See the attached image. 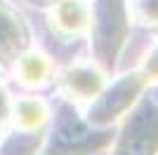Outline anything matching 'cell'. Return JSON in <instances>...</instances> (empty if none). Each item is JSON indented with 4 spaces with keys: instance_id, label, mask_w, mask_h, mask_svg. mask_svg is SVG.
I'll use <instances>...</instances> for the list:
<instances>
[{
    "instance_id": "cell-1",
    "label": "cell",
    "mask_w": 158,
    "mask_h": 155,
    "mask_svg": "<svg viewBox=\"0 0 158 155\" xmlns=\"http://www.w3.org/2000/svg\"><path fill=\"white\" fill-rule=\"evenodd\" d=\"M158 150V113L149 106L135 113L123 139L116 146V155H153Z\"/></svg>"
},
{
    "instance_id": "cell-2",
    "label": "cell",
    "mask_w": 158,
    "mask_h": 155,
    "mask_svg": "<svg viewBox=\"0 0 158 155\" xmlns=\"http://www.w3.org/2000/svg\"><path fill=\"white\" fill-rule=\"evenodd\" d=\"M90 12L92 7L85 0H59L50 10L52 28L61 35H83L90 28Z\"/></svg>"
},
{
    "instance_id": "cell-3",
    "label": "cell",
    "mask_w": 158,
    "mask_h": 155,
    "mask_svg": "<svg viewBox=\"0 0 158 155\" xmlns=\"http://www.w3.org/2000/svg\"><path fill=\"white\" fill-rule=\"evenodd\" d=\"M61 87L71 99H94L104 87V75L92 64H76L61 75Z\"/></svg>"
},
{
    "instance_id": "cell-4",
    "label": "cell",
    "mask_w": 158,
    "mask_h": 155,
    "mask_svg": "<svg viewBox=\"0 0 158 155\" xmlns=\"http://www.w3.org/2000/svg\"><path fill=\"white\" fill-rule=\"evenodd\" d=\"M50 59L45 54H40V52H28L24 57H19L17 61V68H14V75L19 78L21 85H26V87H35V85H43L50 75Z\"/></svg>"
},
{
    "instance_id": "cell-5",
    "label": "cell",
    "mask_w": 158,
    "mask_h": 155,
    "mask_svg": "<svg viewBox=\"0 0 158 155\" xmlns=\"http://www.w3.org/2000/svg\"><path fill=\"white\" fill-rule=\"evenodd\" d=\"M139 87H142V82H137L135 78H127V80H123V82L116 85V87L106 94L109 99H104V101L99 103V113L104 115V120L116 117V113H120V110L135 99V94L139 92Z\"/></svg>"
},
{
    "instance_id": "cell-6",
    "label": "cell",
    "mask_w": 158,
    "mask_h": 155,
    "mask_svg": "<svg viewBox=\"0 0 158 155\" xmlns=\"http://www.w3.org/2000/svg\"><path fill=\"white\" fill-rule=\"evenodd\" d=\"M45 120H47L45 101H40L35 97H26V99H19V101L14 103V125L17 127L26 129V132H33Z\"/></svg>"
},
{
    "instance_id": "cell-7",
    "label": "cell",
    "mask_w": 158,
    "mask_h": 155,
    "mask_svg": "<svg viewBox=\"0 0 158 155\" xmlns=\"http://www.w3.org/2000/svg\"><path fill=\"white\" fill-rule=\"evenodd\" d=\"M24 31L19 26V19L14 17L7 7H0V54L12 52L24 42Z\"/></svg>"
},
{
    "instance_id": "cell-8",
    "label": "cell",
    "mask_w": 158,
    "mask_h": 155,
    "mask_svg": "<svg viewBox=\"0 0 158 155\" xmlns=\"http://www.w3.org/2000/svg\"><path fill=\"white\" fill-rule=\"evenodd\" d=\"M127 14L142 24H158V0H127Z\"/></svg>"
},
{
    "instance_id": "cell-9",
    "label": "cell",
    "mask_w": 158,
    "mask_h": 155,
    "mask_svg": "<svg viewBox=\"0 0 158 155\" xmlns=\"http://www.w3.org/2000/svg\"><path fill=\"white\" fill-rule=\"evenodd\" d=\"M146 80H158V45L149 52V59H146Z\"/></svg>"
},
{
    "instance_id": "cell-10",
    "label": "cell",
    "mask_w": 158,
    "mask_h": 155,
    "mask_svg": "<svg viewBox=\"0 0 158 155\" xmlns=\"http://www.w3.org/2000/svg\"><path fill=\"white\" fill-rule=\"evenodd\" d=\"M5 117V94H2V89H0V120Z\"/></svg>"
}]
</instances>
